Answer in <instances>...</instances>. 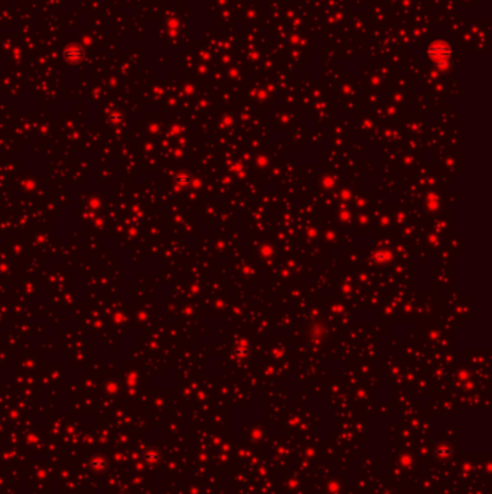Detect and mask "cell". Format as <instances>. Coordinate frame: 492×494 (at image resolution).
Here are the masks:
<instances>
[{"label": "cell", "mask_w": 492, "mask_h": 494, "mask_svg": "<svg viewBox=\"0 0 492 494\" xmlns=\"http://www.w3.org/2000/svg\"><path fill=\"white\" fill-rule=\"evenodd\" d=\"M427 56L433 64H436L439 67H444V65H447L449 59L452 56V47L446 41H436V42L429 45Z\"/></svg>", "instance_id": "obj_1"}]
</instances>
